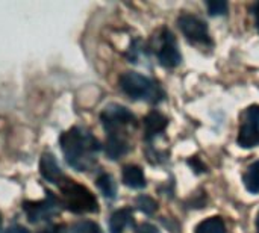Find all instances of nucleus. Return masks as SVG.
Returning <instances> with one entry per match:
<instances>
[{"label":"nucleus","instance_id":"1","mask_svg":"<svg viewBox=\"0 0 259 233\" xmlns=\"http://www.w3.org/2000/svg\"><path fill=\"white\" fill-rule=\"evenodd\" d=\"M59 144L68 165L74 170L88 171L96 165L100 146L90 130L83 127H71L61 135Z\"/></svg>","mask_w":259,"mask_h":233},{"label":"nucleus","instance_id":"2","mask_svg":"<svg viewBox=\"0 0 259 233\" xmlns=\"http://www.w3.org/2000/svg\"><path fill=\"white\" fill-rule=\"evenodd\" d=\"M120 88L132 100L159 103L165 97L164 89L158 82L135 71H126L120 76Z\"/></svg>","mask_w":259,"mask_h":233},{"label":"nucleus","instance_id":"3","mask_svg":"<svg viewBox=\"0 0 259 233\" xmlns=\"http://www.w3.org/2000/svg\"><path fill=\"white\" fill-rule=\"evenodd\" d=\"M59 191L61 202L68 211L74 214H93L99 211L97 199L83 185H79L77 182L65 177L59 183Z\"/></svg>","mask_w":259,"mask_h":233},{"label":"nucleus","instance_id":"4","mask_svg":"<svg viewBox=\"0 0 259 233\" xmlns=\"http://www.w3.org/2000/svg\"><path fill=\"white\" fill-rule=\"evenodd\" d=\"M100 120L103 123L105 130L109 135H123L124 129L132 127V126L137 124L135 115L127 108H124V106H121L118 103L108 105L102 111Z\"/></svg>","mask_w":259,"mask_h":233},{"label":"nucleus","instance_id":"5","mask_svg":"<svg viewBox=\"0 0 259 233\" xmlns=\"http://www.w3.org/2000/svg\"><path fill=\"white\" fill-rule=\"evenodd\" d=\"M178 26L185 38L197 47H211L212 39L208 32V24L197 15L182 14L178 18Z\"/></svg>","mask_w":259,"mask_h":233},{"label":"nucleus","instance_id":"6","mask_svg":"<svg viewBox=\"0 0 259 233\" xmlns=\"http://www.w3.org/2000/svg\"><path fill=\"white\" fill-rule=\"evenodd\" d=\"M238 146L243 149H253L259 146V106H249L241 115Z\"/></svg>","mask_w":259,"mask_h":233},{"label":"nucleus","instance_id":"7","mask_svg":"<svg viewBox=\"0 0 259 233\" xmlns=\"http://www.w3.org/2000/svg\"><path fill=\"white\" fill-rule=\"evenodd\" d=\"M155 53L161 65L165 68H175L181 64L182 55L178 47V41L168 29H162L155 45Z\"/></svg>","mask_w":259,"mask_h":233},{"label":"nucleus","instance_id":"8","mask_svg":"<svg viewBox=\"0 0 259 233\" xmlns=\"http://www.w3.org/2000/svg\"><path fill=\"white\" fill-rule=\"evenodd\" d=\"M26 217L30 223H38V221H44L49 220L50 217H53L58 212L56 208V202L52 196H49V199L42 200V202H32V203H24L23 206Z\"/></svg>","mask_w":259,"mask_h":233},{"label":"nucleus","instance_id":"9","mask_svg":"<svg viewBox=\"0 0 259 233\" xmlns=\"http://www.w3.org/2000/svg\"><path fill=\"white\" fill-rule=\"evenodd\" d=\"M39 173H41V176L47 182L56 183V185H59L65 179V176L62 174V170H61L56 158L50 152L42 153L41 161H39Z\"/></svg>","mask_w":259,"mask_h":233},{"label":"nucleus","instance_id":"10","mask_svg":"<svg viewBox=\"0 0 259 233\" xmlns=\"http://www.w3.org/2000/svg\"><path fill=\"white\" fill-rule=\"evenodd\" d=\"M168 124V120L165 115H162L158 111H152L144 118V129H146V139H153L159 133L165 130Z\"/></svg>","mask_w":259,"mask_h":233},{"label":"nucleus","instance_id":"11","mask_svg":"<svg viewBox=\"0 0 259 233\" xmlns=\"http://www.w3.org/2000/svg\"><path fill=\"white\" fill-rule=\"evenodd\" d=\"M129 143L124 135H108L105 152L109 159H120L129 152Z\"/></svg>","mask_w":259,"mask_h":233},{"label":"nucleus","instance_id":"12","mask_svg":"<svg viewBox=\"0 0 259 233\" xmlns=\"http://www.w3.org/2000/svg\"><path fill=\"white\" fill-rule=\"evenodd\" d=\"M134 224V215L131 209H118L109 218V232L123 233Z\"/></svg>","mask_w":259,"mask_h":233},{"label":"nucleus","instance_id":"13","mask_svg":"<svg viewBox=\"0 0 259 233\" xmlns=\"http://www.w3.org/2000/svg\"><path fill=\"white\" fill-rule=\"evenodd\" d=\"M123 183L132 190L146 188V177L143 168L138 165H126L123 168Z\"/></svg>","mask_w":259,"mask_h":233},{"label":"nucleus","instance_id":"14","mask_svg":"<svg viewBox=\"0 0 259 233\" xmlns=\"http://www.w3.org/2000/svg\"><path fill=\"white\" fill-rule=\"evenodd\" d=\"M244 187L249 193L259 194V161L253 162L244 173Z\"/></svg>","mask_w":259,"mask_h":233},{"label":"nucleus","instance_id":"15","mask_svg":"<svg viewBox=\"0 0 259 233\" xmlns=\"http://www.w3.org/2000/svg\"><path fill=\"white\" fill-rule=\"evenodd\" d=\"M196 233H226V226L220 217H212L202 221L196 227Z\"/></svg>","mask_w":259,"mask_h":233},{"label":"nucleus","instance_id":"16","mask_svg":"<svg viewBox=\"0 0 259 233\" xmlns=\"http://www.w3.org/2000/svg\"><path fill=\"white\" fill-rule=\"evenodd\" d=\"M97 188L102 191V194L106 197V199H115L117 196V185H115V180L111 174H102L97 177Z\"/></svg>","mask_w":259,"mask_h":233},{"label":"nucleus","instance_id":"17","mask_svg":"<svg viewBox=\"0 0 259 233\" xmlns=\"http://www.w3.org/2000/svg\"><path fill=\"white\" fill-rule=\"evenodd\" d=\"M135 205H137V208H138L140 211H143V212L147 214V215L155 214L156 209H158V203H156L153 199L147 197V196H140V197L135 200Z\"/></svg>","mask_w":259,"mask_h":233},{"label":"nucleus","instance_id":"18","mask_svg":"<svg viewBox=\"0 0 259 233\" xmlns=\"http://www.w3.org/2000/svg\"><path fill=\"white\" fill-rule=\"evenodd\" d=\"M71 233H102V229L99 224H96L94 221L90 220H83L76 223L71 227Z\"/></svg>","mask_w":259,"mask_h":233},{"label":"nucleus","instance_id":"19","mask_svg":"<svg viewBox=\"0 0 259 233\" xmlns=\"http://www.w3.org/2000/svg\"><path fill=\"white\" fill-rule=\"evenodd\" d=\"M206 6H208V12H209V15H212V17L223 15V14H226V11H228V3H226V2H222V0L208 2V3H206Z\"/></svg>","mask_w":259,"mask_h":233},{"label":"nucleus","instance_id":"20","mask_svg":"<svg viewBox=\"0 0 259 233\" xmlns=\"http://www.w3.org/2000/svg\"><path fill=\"white\" fill-rule=\"evenodd\" d=\"M137 233H161L153 224H149V223H143L138 226Z\"/></svg>","mask_w":259,"mask_h":233},{"label":"nucleus","instance_id":"21","mask_svg":"<svg viewBox=\"0 0 259 233\" xmlns=\"http://www.w3.org/2000/svg\"><path fill=\"white\" fill-rule=\"evenodd\" d=\"M253 14H255V18H256V27H258L259 32V2L253 6Z\"/></svg>","mask_w":259,"mask_h":233},{"label":"nucleus","instance_id":"22","mask_svg":"<svg viewBox=\"0 0 259 233\" xmlns=\"http://www.w3.org/2000/svg\"><path fill=\"white\" fill-rule=\"evenodd\" d=\"M6 233H27L24 229H20V227H12V229H9Z\"/></svg>","mask_w":259,"mask_h":233},{"label":"nucleus","instance_id":"23","mask_svg":"<svg viewBox=\"0 0 259 233\" xmlns=\"http://www.w3.org/2000/svg\"><path fill=\"white\" fill-rule=\"evenodd\" d=\"M39 233H59V229L58 227H55V229H44Z\"/></svg>","mask_w":259,"mask_h":233},{"label":"nucleus","instance_id":"24","mask_svg":"<svg viewBox=\"0 0 259 233\" xmlns=\"http://www.w3.org/2000/svg\"><path fill=\"white\" fill-rule=\"evenodd\" d=\"M256 233H259V212H258V217H256Z\"/></svg>","mask_w":259,"mask_h":233},{"label":"nucleus","instance_id":"25","mask_svg":"<svg viewBox=\"0 0 259 233\" xmlns=\"http://www.w3.org/2000/svg\"><path fill=\"white\" fill-rule=\"evenodd\" d=\"M0 227H2V218H0Z\"/></svg>","mask_w":259,"mask_h":233}]
</instances>
